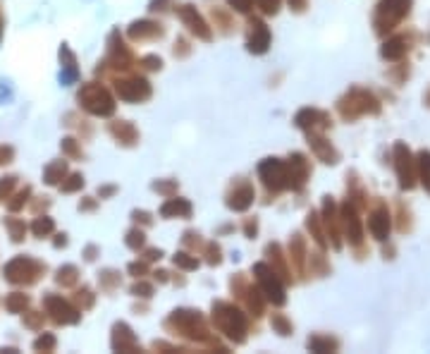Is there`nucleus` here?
<instances>
[{
	"instance_id": "obj_15",
	"label": "nucleus",
	"mask_w": 430,
	"mask_h": 354,
	"mask_svg": "<svg viewBox=\"0 0 430 354\" xmlns=\"http://www.w3.org/2000/svg\"><path fill=\"white\" fill-rule=\"evenodd\" d=\"M180 15H182V19H184L187 24H189V29L194 31V34H198L201 39H211V31L206 29V24H203V19L198 17L196 12L189 8V5H184V8L180 10Z\"/></svg>"
},
{
	"instance_id": "obj_28",
	"label": "nucleus",
	"mask_w": 430,
	"mask_h": 354,
	"mask_svg": "<svg viewBox=\"0 0 430 354\" xmlns=\"http://www.w3.org/2000/svg\"><path fill=\"white\" fill-rule=\"evenodd\" d=\"M69 180H72V182L62 185V192H74V189H77V187H82V185H84V180H82V177H79V175H72V177H69Z\"/></svg>"
},
{
	"instance_id": "obj_29",
	"label": "nucleus",
	"mask_w": 430,
	"mask_h": 354,
	"mask_svg": "<svg viewBox=\"0 0 430 354\" xmlns=\"http://www.w3.org/2000/svg\"><path fill=\"white\" fill-rule=\"evenodd\" d=\"M273 326H275V328L282 332V335H287V332H289V323L282 319V316H273Z\"/></svg>"
},
{
	"instance_id": "obj_33",
	"label": "nucleus",
	"mask_w": 430,
	"mask_h": 354,
	"mask_svg": "<svg viewBox=\"0 0 430 354\" xmlns=\"http://www.w3.org/2000/svg\"><path fill=\"white\" fill-rule=\"evenodd\" d=\"M304 3L306 0H289V5H292L294 10H304Z\"/></svg>"
},
{
	"instance_id": "obj_30",
	"label": "nucleus",
	"mask_w": 430,
	"mask_h": 354,
	"mask_svg": "<svg viewBox=\"0 0 430 354\" xmlns=\"http://www.w3.org/2000/svg\"><path fill=\"white\" fill-rule=\"evenodd\" d=\"M175 264H180V266H184V268H196V261L187 259V254H177L175 256Z\"/></svg>"
},
{
	"instance_id": "obj_16",
	"label": "nucleus",
	"mask_w": 430,
	"mask_h": 354,
	"mask_svg": "<svg viewBox=\"0 0 430 354\" xmlns=\"http://www.w3.org/2000/svg\"><path fill=\"white\" fill-rule=\"evenodd\" d=\"M251 199H254V192H251L249 185H241L239 189H234V194L230 196V206L237 208V211H244L246 206L251 203Z\"/></svg>"
},
{
	"instance_id": "obj_2",
	"label": "nucleus",
	"mask_w": 430,
	"mask_h": 354,
	"mask_svg": "<svg viewBox=\"0 0 430 354\" xmlns=\"http://www.w3.org/2000/svg\"><path fill=\"white\" fill-rule=\"evenodd\" d=\"M340 112L347 120H354L359 115H375V112H380V103L370 91L354 89L349 91V96L340 103Z\"/></svg>"
},
{
	"instance_id": "obj_27",
	"label": "nucleus",
	"mask_w": 430,
	"mask_h": 354,
	"mask_svg": "<svg viewBox=\"0 0 430 354\" xmlns=\"http://www.w3.org/2000/svg\"><path fill=\"white\" fill-rule=\"evenodd\" d=\"M12 187H15V177H5V180L0 182V199H3V196H8Z\"/></svg>"
},
{
	"instance_id": "obj_11",
	"label": "nucleus",
	"mask_w": 430,
	"mask_h": 354,
	"mask_svg": "<svg viewBox=\"0 0 430 354\" xmlns=\"http://www.w3.org/2000/svg\"><path fill=\"white\" fill-rule=\"evenodd\" d=\"M117 94L125 101H144L150 96V89L144 79H127V82L117 84Z\"/></svg>"
},
{
	"instance_id": "obj_19",
	"label": "nucleus",
	"mask_w": 430,
	"mask_h": 354,
	"mask_svg": "<svg viewBox=\"0 0 430 354\" xmlns=\"http://www.w3.org/2000/svg\"><path fill=\"white\" fill-rule=\"evenodd\" d=\"M309 347L316 352H330L337 350V340H332V337H313V340H309Z\"/></svg>"
},
{
	"instance_id": "obj_25",
	"label": "nucleus",
	"mask_w": 430,
	"mask_h": 354,
	"mask_svg": "<svg viewBox=\"0 0 430 354\" xmlns=\"http://www.w3.org/2000/svg\"><path fill=\"white\" fill-rule=\"evenodd\" d=\"M8 228H10V233H12V239L15 242H19L22 237H24V223H19V221H8Z\"/></svg>"
},
{
	"instance_id": "obj_7",
	"label": "nucleus",
	"mask_w": 430,
	"mask_h": 354,
	"mask_svg": "<svg viewBox=\"0 0 430 354\" xmlns=\"http://www.w3.org/2000/svg\"><path fill=\"white\" fill-rule=\"evenodd\" d=\"M342 225H344V233H347L349 242L361 244L363 230H361V221H359V216H356V206H354L352 201H347L342 208Z\"/></svg>"
},
{
	"instance_id": "obj_21",
	"label": "nucleus",
	"mask_w": 430,
	"mask_h": 354,
	"mask_svg": "<svg viewBox=\"0 0 430 354\" xmlns=\"http://www.w3.org/2000/svg\"><path fill=\"white\" fill-rule=\"evenodd\" d=\"M26 302H29V299H26L24 294L15 292V294H10V297L5 299V307H8L10 311H22L26 307Z\"/></svg>"
},
{
	"instance_id": "obj_24",
	"label": "nucleus",
	"mask_w": 430,
	"mask_h": 354,
	"mask_svg": "<svg viewBox=\"0 0 430 354\" xmlns=\"http://www.w3.org/2000/svg\"><path fill=\"white\" fill-rule=\"evenodd\" d=\"M34 347H36V350H43V352H51L53 347H55V337H53V335H43V337H39V340L34 342Z\"/></svg>"
},
{
	"instance_id": "obj_26",
	"label": "nucleus",
	"mask_w": 430,
	"mask_h": 354,
	"mask_svg": "<svg viewBox=\"0 0 430 354\" xmlns=\"http://www.w3.org/2000/svg\"><path fill=\"white\" fill-rule=\"evenodd\" d=\"M258 5L263 8V12L268 15H275L277 8H280V0H258Z\"/></svg>"
},
{
	"instance_id": "obj_10",
	"label": "nucleus",
	"mask_w": 430,
	"mask_h": 354,
	"mask_svg": "<svg viewBox=\"0 0 430 354\" xmlns=\"http://www.w3.org/2000/svg\"><path fill=\"white\" fill-rule=\"evenodd\" d=\"M261 177L268 187L280 189V187L284 185V180H287V168H284L280 160H266V163L261 165Z\"/></svg>"
},
{
	"instance_id": "obj_32",
	"label": "nucleus",
	"mask_w": 430,
	"mask_h": 354,
	"mask_svg": "<svg viewBox=\"0 0 430 354\" xmlns=\"http://www.w3.org/2000/svg\"><path fill=\"white\" fill-rule=\"evenodd\" d=\"M10 155H12V149H3V146H0V163H3V160L8 163Z\"/></svg>"
},
{
	"instance_id": "obj_31",
	"label": "nucleus",
	"mask_w": 430,
	"mask_h": 354,
	"mask_svg": "<svg viewBox=\"0 0 430 354\" xmlns=\"http://www.w3.org/2000/svg\"><path fill=\"white\" fill-rule=\"evenodd\" d=\"M230 5H234L239 12H244V10H249V5H251V0H230Z\"/></svg>"
},
{
	"instance_id": "obj_9",
	"label": "nucleus",
	"mask_w": 430,
	"mask_h": 354,
	"mask_svg": "<svg viewBox=\"0 0 430 354\" xmlns=\"http://www.w3.org/2000/svg\"><path fill=\"white\" fill-rule=\"evenodd\" d=\"M256 273H258V283L263 285V289H266L268 297H270L275 304H282L284 302V292H282V285L277 283L275 273H273L266 264H258Z\"/></svg>"
},
{
	"instance_id": "obj_6",
	"label": "nucleus",
	"mask_w": 430,
	"mask_h": 354,
	"mask_svg": "<svg viewBox=\"0 0 430 354\" xmlns=\"http://www.w3.org/2000/svg\"><path fill=\"white\" fill-rule=\"evenodd\" d=\"M218 311H220V314H215V321H218L220 330H225L230 337H237V340H241V332L246 330L244 316H241L237 309L227 307V304H218Z\"/></svg>"
},
{
	"instance_id": "obj_12",
	"label": "nucleus",
	"mask_w": 430,
	"mask_h": 354,
	"mask_svg": "<svg viewBox=\"0 0 430 354\" xmlns=\"http://www.w3.org/2000/svg\"><path fill=\"white\" fill-rule=\"evenodd\" d=\"M46 307H48V314H53V319L58 321V323H74V321L79 319V314L69 307L67 302H62L60 297H46Z\"/></svg>"
},
{
	"instance_id": "obj_4",
	"label": "nucleus",
	"mask_w": 430,
	"mask_h": 354,
	"mask_svg": "<svg viewBox=\"0 0 430 354\" xmlns=\"http://www.w3.org/2000/svg\"><path fill=\"white\" fill-rule=\"evenodd\" d=\"M79 101H82L84 108L89 112H94V115H110V112L115 110V103H112L110 94H108L105 89L96 87V84H86L82 89V94H79Z\"/></svg>"
},
{
	"instance_id": "obj_23",
	"label": "nucleus",
	"mask_w": 430,
	"mask_h": 354,
	"mask_svg": "<svg viewBox=\"0 0 430 354\" xmlns=\"http://www.w3.org/2000/svg\"><path fill=\"white\" fill-rule=\"evenodd\" d=\"M74 276H77V268H74V266H67V268H60V273H58V280H60L62 285H72V283H74Z\"/></svg>"
},
{
	"instance_id": "obj_3",
	"label": "nucleus",
	"mask_w": 430,
	"mask_h": 354,
	"mask_svg": "<svg viewBox=\"0 0 430 354\" xmlns=\"http://www.w3.org/2000/svg\"><path fill=\"white\" fill-rule=\"evenodd\" d=\"M395 168H397V177H399V187L402 189H413L416 185V160H413L411 151H409L406 144H395Z\"/></svg>"
},
{
	"instance_id": "obj_22",
	"label": "nucleus",
	"mask_w": 430,
	"mask_h": 354,
	"mask_svg": "<svg viewBox=\"0 0 430 354\" xmlns=\"http://www.w3.org/2000/svg\"><path fill=\"white\" fill-rule=\"evenodd\" d=\"M31 228H34V233L39 235V237H43V235H48L53 230V221L51 218H39V221L31 225Z\"/></svg>"
},
{
	"instance_id": "obj_1",
	"label": "nucleus",
	"mask_w": 430,
	"mask_h": 354,
	"mask_svg": "<svg viewBox=\"0 0 430 354\" xmlns=\"http://www.w3.org/2000/svg\"><path fill=\"white\" fill-rule=\"evenodd\" d=\"M409 10H411V0H380L378 10H375V17H373L375 31H378V34L392 31L406 17Z\"/></svg>"
},
{
	"instance_id": "obj_18",
	"label": "nucleus",
	"mask_w": 430,
	"mask_h": 354,
	"mask_svg": "<svg viewBox=\"0 0 430 354\" xmlns=\"http://www.w3.org/2000/svg\"><path fill=\"white\" fill-rule=\"evenodd\" d=\"M175 213H177V216H180V213H182V216H189L191 206L184 199H172L170 203H165V206H163V216H175Z\"/></svg>"
},
{
	"instance_id": "obj_13",
	"label": "nucleus",
	"mask_w": 430,
	"mask_h": 354,
	"mask_svg": "<svg viewBox=\"0 0 430 354\" xmlns=\"http://www.w3.org/2000/svg\"><path fill=\"white\" fill-rule=\"evenodd\" d=\"M409 53V41L406 36H392V39L385 41L383 51H380V56L385 58V60H402Z\"/></svg>"
},
{
	"instance_id": "obj_17",
	"label": "nucleus",
	"mask_w": 430,
	"mask_h": 354,
	"mask_svg": "<svg viewBox=\"0 0 430 354\" xmlns=\"http://www.w3.org/2000/svg\"><path fill=\"white\" fill-rule=\"evenodd\" d=\"M416 173L421 185L430 192V151H421L416 158Z\"/></svg>"
},
{
	"instance_id": "obj_20",
	"label": "nucleus",
	"mask_w": 430,
	"mask_h": 354,
	"mask_svg": "<svg viewBox=\"0 0 430 354\" xmlns=\"http://www.w3.org/2000/svg\"><path fill=\"white\" fill-rule=\"evenodd\" d=\"M64 175V163L62 160H58V163H53L51 168L46 170V182L48 185H58V180Z\"/></svg>"
},
{
	"instance_id": "obj_5",
	"label": "nucleus",
	"mask_w": 430,
	"mask_h": 354,
	"mask_svg": "<svg viewBox=\"0 0 430 354\" xmlns=\"http://www.w3.org/2000/svg\"><path fill=\"white\" fill-rule=\"evenodd\" d=\"M41 266L36 264L34 259H26V256H17V259H12L5 268V278H8L10 283H31L36 280V276H39Z\"/></svg>"
},
{
	"instance_id": "obj_8",
	"label": "nucleus",
	"mask_w": 430,
	"mask_h": 354,
	"mask_svg": "<svg viewBox=\"0 0 430 354\" xmlns=\"http://www.w3.org/2000/svg\"><path fill=\"white\" fill-rule=\"evenodd\" d=\"M368 230H370V235H373V237L378 239V242H385V239L390 237L392 218H390V211H387V206H378L373 213H370Z\"/></svg>"
},
{
	"instance_id": "obj_34",
	"label": "nucleus",
	"mask_w": 430,
	"mask_h": 354,
	"mask_svg": "<svg viewBox=\"0 0 430 354\" xmlns=\"http://www.w3.org/2000/svg\"><path fill=\"white\" fill-rule=\"evenodd\" d=\"M428 101H430V99H428Z\"/></svg>"
},
{
	"instance_id": "obj_14",
	"label": "nucleus",
	"mask_w": 430,
	"mask_h": 354,
	"mask_svg": "<svg viewBox=\"0 0 430 354\" xmlns=\"http://www.w3.org/2000/svg\"><path fill=\"white\" fill-rule=\"evenodd\" d=\"M251 36H249V51L254 53H263L268 48V41H270V34H268L266 24L261 22H251Z\"/></svg>"
}]
</instances>
